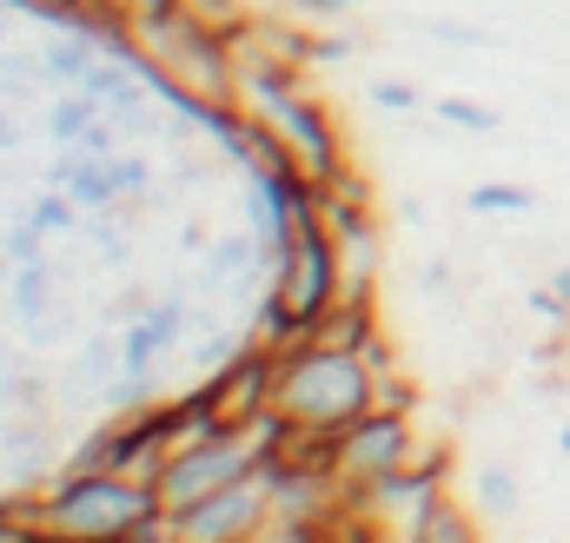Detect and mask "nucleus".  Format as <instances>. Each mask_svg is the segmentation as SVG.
<instances>
[{
  "label": "nucleus",
  "instance_id": "obj_22",
  "mask_svg": "<svg viewBox=\"0 0 570 543\" xmlns=\"http://www.w3.org/2000/svg\"><path fill=\"white\" fill-rule=\"evenodd\" d=\"M438 40H451V47H484V33H471V27H431Z\"/></svg>",
  "mask_w": 570,
  "mask_h": 543
},
{
  "label": "nucleus",
  "instance_id": "obj_17",
  "mask_svg": "<svg viewBox=\"0 0 570 543\" xmlns=\"http://www.w3.org/2000/svg\"><path fill=\"white\" fill-rule=\"evenodd\" d=\"M73 192H47L40 206H33V233H60V226H73Z\"/></svg>",
  "mask_w": 570,
  "mask_h": 543
},
{
  "label": "nucleus",
  "instance_id": "obj_15",
  "mask_svg": "<svg viewBox=\"0 0 570 543\" xmlns=\"http://www.w3.org/2000/svg\"><path fill=\"white\" fill-rule=\"evenodd\" d=\"M478 504H484L491 517H518V504H524V497H518V477H511L504 464H484V471H478Z\"/></svg>",
  "mask_w": 570,
  "mask_h": 543
},
{
  "label": "nucleus",
  "instance_id": "obj_18",
  "mask_svg": "<svg viewBox=\"0 0 570 543\" xmlns=\"http://www.w3.org/2000/svg\"><path fill=\"white\" fill-rule=\"evenodd\" d=\"M372 107H385V113H419V93H412L405 80H379V87H372Z\"/></svg>",
  "mask_w": 570,
  "mask_h": 543
},
{
  "label": "nucleus",
  "instance_id": "obj_10",
  "mask_svg": "<svg viewBox=\"0 0 570 543\" xmlns=\"http://www.w3.org/2000/svg\"><path fill=\"white\" fill-rule=\"evenodd\" d=\"M379 338V312H372V292H345L318 325H312V345H325V352H358L365 358V345Z\"/></svg>",
  "mask_w": 570,
  "mask_h": 543
},
{
  "label": "nucleus",
  "instance_id": "obj_21",
  "mask_svg": "<svg viewBox=\"0 0 570 543\" xmlns=\"http://www.w3.org/2000/svg\"><path fill=\"white\" fill-rule=\"evenodd\" d=\"M285 7H292V13H305V20H332L345 0H285Z\"/></svg>",
  "mask_w": 570,
  "mask_h": 543
},
{
  "label": "nucleus",
  "instance_id": "obj_2",
  "mask_svg": "<svg viewBox=\"0 0 570 543\" xmlns=\"http://www.w3.org/2000/svg\"><path fill=\"white\" fill-rule=\"evenodd\" d=\"M153 511H159V491L153 477H134V471H60L33 497V524L67 531L80 543H134Z\"/></svg>",
  "mask_w": 570,
  "mask_h": 543
},
{
  "label": "nucleus",
  "instance_id": "obj_16",
  "mask_svg": "<svg viewBox=\"0 0 570 543\" xmlns=\"http://www.w3.org/2000/svg\"><path fill=\"white\" fill-rule=\"evenodd\" d=\"M419 543H478V531H471V517L451 504V497H438L425 517V531H419Z\"/></svg>",
  "mask_w": 570,
  "mask_h": 543
},
{
  "label": "nucleus",
  "instance_id": "obj_3",
  "mask_svg": "<svg viewBox=\"0 0 570 543\" xmlns=\"http://www.w3.org/2000/svg\"><path fill=\"white\" fill-rule=\"evenodd\" d=\"M259 464H266V431H259V424H219V431L186 437V444L153 471V491H159L166 511H186V504H199V497H213V491L253 477Z\"/></svg>",
  "mask_w": 570,
  "mask_h": 543
},
{
  "label": "nucleus",
  "instance_id": "obj_8",
  "mask_svg": "<svg viewBox=\"0 0 570 543\" xmlns=\"http://www.w3.org/2000/svg\"><path fill=\"white\" fill-rule=\"evenodd\" d=\"M273 378H279V358L266 345H239L193 398L213 424H259L273 411Z\"/></svg>",
  "mask_w": 570,
  "mask_h": 543
},
{
  "label": "nucleus",
  "instance_id": "obj_25",
  "mask_svg": "<svg viewBox=\"0 0 570 543\" xmlns=\"http://www.w3.org/2000/svg\"><path fill=\"white\" fill-rule=\"evenodd\" d=\"M345 7H365V0H345Z\"/></svg>",
  "mask_w": 570,
  "mask_h": 543
},
{
  "label": "nucleus",
  "instance_id": "obj_23",
  "mask_svg": "<svg viewBox=\"0 0 570 543\" xmlns=\"http://www.w3.org/2000/svg\"><path fill=\"white\" fill-rule=\"evenodd\" d=\"M551 292H558V298L570 305V266H558V272H551Z\"/></svg>",
  "mask_w": 570,
  "mask_h": 543
},
{
  "label": "nucleus",
  "instance_id": "obj_7",
  "mask_svg": "<svg viewBox=\"0 0 570 543\" xmlns=\"http://www.w3.org/2000/svg\"><path fill=\"white\" fill-rule=\"evenodd\" d=\"M273 524V491L266 477H239L186 511H173V543H259V531Z\"/></svg>",
  "mask_w": 570,
  "mask_h": 543
},
{
  "label": "nucleus",
  "instance_id": "obj_14",
  "mask_svg": "<svg viewBox=\"0 0 570 543\" xmlns=\"http://www.w3.org/2000/svg\"><path fill=\"white\" fill-rule=\"evenodd\" d=\"M438 120H451L458 134H498L504 113L484 107V100H464V93H438Z\"/></svg>",
  "mask_w": 570,
  "mask_h": 543
},
{
  "label": "nucleus",
  "instance_id": "obj_24",
  "mask_svg": "<svg viewBox=\"0 0 570 543\" xmlns=\"http://www.w3.org/2000/svg\"><path fill=\"white\" fill-rule=\"evenodd\" d=\"M558 451H564V457H570V424H564V437H558Z\"/></svg>",
  "mask_w": 570,
  "mask_h": 543
},
{
  "label": "nucleus",
  "instance_id": "obj_20",
  "mask_svg": "<svg viewBox=\"0 0 570 543\" xmlns=\"http://www.w3.org/2000/svg\"><path fill=\"white\" fill-rule=\"evenodd\" d=\"M107 172H114V186H120V192H140V186H146L140 159H107Z\"/></svg>",
  "mask_w": 570,
  "mask_h": 543
},
{
  "label": "nucleus",
  "instance_id": "obj_6",
  "mask_svg": "<svg viewBox=\"0 0 570 543\" xmlns=\"http://www.w3.org/2000/svg\"><path fill=\"white\" fill-rule=\"evenodd\" d=\"M253 113L285 139V152L298 159V172H305V179H318V186H325V179H338V172H345V139H338V120L305 93V80H298V87H285V93H273V100H259Z\"/></svg>",
  "mask_w": 570,
  "mask_h": 543
},
{
  "label": "nucleus",
  "instance_id": "obj_13",
  "mask_svg": "<svg viewBox=\"0 0 570 543\" xmlns=\"http://www.w3.org/2000/svg\"><path fill=\"white\" fill-rule=\"evenodd\" d=\"M94 127H100V100H94L87 87H73V100L53 107V139H60V146H80Z\"/></svg>",
  "mask_w": 570,
  "mask_h": 543
},
{
  "label": "nucleus",
  "instance_id": "obj_11",
  "mask_svg": "<svg viewBox=\"0 0 570 543\" xmlns=\"http://www.w3.org/2000/svg\"><path fill=\"white\" fill-rule=\"evenodd\" d=\"M60 192H73V206H94V213L120 199V186H114V172H107V159L94 166L87 152H73V159L60 166Z\"/></svg>",
  "mask_w": 570,
  "mask_h": 543
},
{
  "label": "nucleus",
  "instance_id": "obj_5",
  "mask_svg": "<svg viewBox=\"0 0 570 543\" xmlns=\"http://www.w3.org/2000/svg\"><path fill=\"white\" fill-rule=\"evenodd\" d=\"M273 292L292 305V318L318 325L338 298H345V259H338V239L325 219L298 226V239L285 246V259L273 266Z\"/></svg>",
  "mask_w": 570,
  "mask_h": 543
},
{
  "label": "nucleus",
  "instance_id": "obj_12",
  "mask_svg": "<svg viewBox=\"0 0 570 543\" xmlns=\"http://www.w3.org/2000/svg\"><path fill=\"white\" fill-rule=\"evenodd\" d=\"M478 219H491V213H511V219H524V213H538V192L531 186H511V179H491V186H471V199H464Z\"/></svg>",
  "mask_w": 570,
  "mask_h": 543
},
{
  "label": "nucleus",
  "instance_id": "obj_4",
  "mask_svg": "<svg viewBox=\"0 0 570 543\" xmlns=\"http://www.w3.org/2000/svg\"><path fill=\"white\" fill-rule=\"evenodd\" d=\"M412 457H419L412 417H405V411L372 405L365 417H352V424L338 431V464H332V484H338V497H352V491H365V484H379V477L405 471Z\"/></svg>",
  "mask_w": 570,
  "mask_h": 543
},
{
  "label": "nucleus",
  "instance_id": "obj_1",
  "mask_svg": "<svg viewBox=\"0 0 570 543\" xmlns=\"http://www.w3.org/2000/svg\"><path fill=\"white\" fill-rule=\"evenodd\" d=\"M379 405V372L358 352H325V345H298L279 358L273 378V417L292 431H345L352 417Z\"/></svg>",
  "mask_w": 570,
  "mask_h": 543
},
{
  "label": "nucleus",
  "instance_id": "obj_19",
  "mask_svg": "<svg viewBox=\"0 0 570 543\" xmlns=\"http://www.w3.org/2000/svg\"><path fill=\"white\" fill-rule=\"evenodd\" d=\"M531 312H538V318H551V325H564V318H570V305L551 292V285H538V292H531Z\"/></svg>",
  "mask_w": 570,
  "mask_h": 543
},
{
  "label": "nucleus",
  "instance_id": "obj_9",
  "mask_svg": "<svg viewBox=\"0 0 570 543\" xmlns=\"http://www.w3.org/2000/svg\"><path fill=\"white\" fill-rule=\"evenodd\" d=\"M179 325H186V298H166V305H153V312H146L140 325L127 332V345H120V365H127V378H146V372L159 365V352H173Z\"/></svg>",
  "mask_w": 570,
  "mask_h": 543
}]
</instances>
